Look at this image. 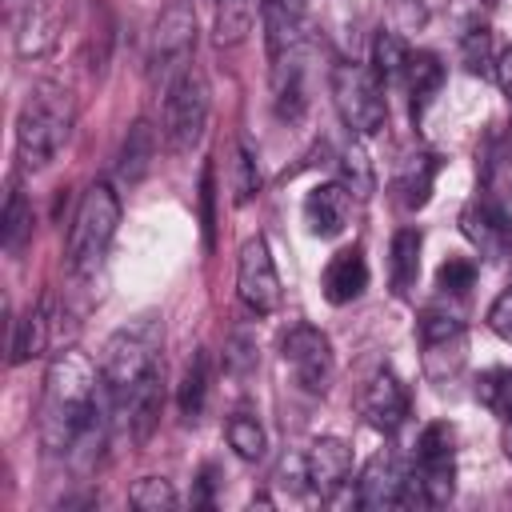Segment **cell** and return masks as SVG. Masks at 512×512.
Returning <instances> with one entry per match:
<instances>
[{
  "label": "cell",
  "instance_id": "30",
  "mask_svg": "<svg viewBox=\"0 0 512 512\" xmlns=\"http://www.w3.org/2000/svg\"><path fill=\"white\" fill-rule=\"evenodd\" d=\"M476 400H480L492 416L508 420V416H512V368H488V372H480V380H476Z\"/></svg>",
  "mask_w": 512,
  "mask_h": 512
},
{
  "label": "cell",
  "instance_id": "20",
  "mask_svg": "<svg viewBox=\"0 0 512 512\" xmlns=\"http://www.w3.org/2000/svg\"><path fill=\"white\" fill-rule=\"evenodd\" d=\"M404 84H408V100H412V120L420 124L424 108L436 100L440 84H444V64L436 52H412L408 68H404Z\"/></svg>",
  "mask_w": 512,
  "mask_h": 512
},
{
  "label": "cell",
  "instance_id": "18",
  "mask_svg": "<svg viewBox=\"0 0 512 512\" xmlns=\"http://www.w3.org/2000/svg\"><path fill=\"white\" fill-rule=\"evenodd\" d=\"M440 168H444V160H440L436 152H412V156H404V164L396 168V180H392L396 200H400L408 212L424 208L428 196H432V184H436Z\"/></svg>",
  "mask_w": 512,
  "mask_h": 512
},
{
  "label": "cell",
  "instance_id": "25",
  "mask_svg": "<svg viewBox=\"0 0 512 512\" xmlns=\"http://www.w3.org/2000/svg\"><path fill=\"white\" fill-rule=\"evenodd\" d=\"M228 188H232V204H248L260 192V164L256 152L244 136L232 140V160H228Z\"/></svg>",
  "mask_w": 512,
  "mask_h": 512
},
{
  "label": "cell",
  "instance_id": "41",
  "mask_svg": "<svg viewBox=\"0 0 512 512\" xmlns=\"http://www.w3.org/2000/svg\"><path fill=\"white\" fill-rule=\"evenodd\" d=\"M300 4H304V0H300Z\"/></svg>",
  "mask_w": 512,
  "mask_h": 512
},
{
  "label": "cell",
  "instance_id": "6",
  "mask_svg": "<svg viewBox=\"0 0 512 512\" xmlns=\"http://www.w3.org/2000/svg\"><path fill=\"white\" fill-rule=\"evenodd\" d=\"M192 52H196V12H192V4L176 0L152 24V36H148V84L164 92L176 76H184L192 68Z\"/></svg>",
  "mask_w": 512,
  "mask_h": 512
},
{
  "label": "cell",
  "instance_id": "26",
  "mask_svg": "<svg viewBox=\"0 0 512 512\" xmlns=\"http://www.w3.org/2000/svg\"><path fill=\"white\" fill-rule=\"evenodd\" d=\"M484 200L512 220V144L484 160Z\"/></svg>",
  "mask_w": 512,
  "mask_h": 512
},
{
  "label": "cell",
  "instance_id": "33",
  "mask_svg": "<svg viewBox=\"0 0 512 512\" xmlns=\"http://www.w3.org/2000/svg\"><path fill=\"white\" fill-rule=\"evenodd\" d=\"M476 260H468V256H448L440 268H436V292L440 296H448V300H456V296H464L472 284H476Z\"/></svg>",
  "mask_w": 512,
  "mask_h": 512
},
{
  "label": "cell",
  "instance_id": "3",
  "mask_svg": "<svg viewBox=\"0 0 512 512\" xmlns=\"http://www.w3.org/2000/svg\"><path fill=\"white\" fill-rule=\"evenodd\" d=\"M72 136V96L60 84H36L16 116V160L24 172L48 168Z\"/></svg>",
  "mask_w": 512,
  "mask_h": 512
},
{
  "label": "cell",
  "instance_id": "35",
  "mask_svg": "<svg viewBox=\"0 0 512 512\" xmlns=\"http://www.w3.org/2000/svg\"><path fill=\"white\" fill-rule=\"evenodd\" d=\"M224 368L232 376H248L256 368V340L248 332H232L224 344Z\"/></svg>",
  "mask_w": 512,
  "mask_h": 512
},
{
  "label": "cell",
  "instance_id": "24",
  "mask_svg": "<svg viewBox=\"0 0 512 512\" xmlns=\"http://www.w3.org/2000/svg\"><path fill=\"white\" fill-rule=\"evenodd\" d=\"M56 28H60V20H56L52 8L28 4L24 20H20V28H16V52H20V56H44V52H52Z\"/></svg>",
  "mask_w": 512,
  "mask_h": 512
},
{
  "label": "cell",
  "instance_id": "11",
  "mask_svg": "<svg viewBox=\"0 0 512 512\" xmlns=\"http://www.w3.org/2000/svg\"><path fill=\"white\" fill-rule=\"evenodd\" d=\"M408 412H412V396H408L404 380H400L392 368H376V372L364 380V388H360V416H364L376 432L392 436V432L404 428Z\"/></svg>",
  "mask_w": 512,
  "mask_h": 512
},
{
  "label": "cell",
  "instance_id": "40",
  "mask_svg": "<svg viewBox=\"0 0 512 512\" xmlns=\"http://www.w3.org/2000/svg\"><path fill=\"white\" fill-rule=\"evenodd\" d=\"M504 456L512 460V416L504 420Z\"/></svg>",
  "mask_w": 512,
  "mask_h": 512
},
{
  "label": "cell",
  "instance_id": "10",
  "mask_svg": "<svg viewBox=\"0 0 512 512\" xmlns=\"http://www.w3.org/2000/svg\"><path fill=\"white\" fill-rule=\"evenodd\" d=\"M236 292H240L244 308L256 312V316H272L280 308V276H276V260H272L264 236H252V240L240 244Z\"/></svg>",
  "mask_w": 512,
  "mask_h": 512
},
{
  "label": "cell",
  "instance_id": "4",
  "mask_svg": "<svg viewBox=\"0 0 512 512\" xmlns=\"http://www.w3.org/2000/svg\"><path fill=\"white\" fill-rule=\"evenodd\" d=\"M120 228V196L108 180H96L84 188L72 228H68V268L72 276H96V268L108 256V244L116 240Z\"/></svg>",
  "mask_w": 512,
  "mask_h": 512
},
{
  "label": "cell",
  "instance_id": "1",
  "mask_svg": "<svg viewBox=\"0 0 512 512\" xmlns=\"http://www.w3.org/2000/svg\"><path fill=\"white\" fill-rule=\"evenodd\" d=\"M164 324L160 316H136L104 340L100 380L112 408V424L136 444L152 436L164 408Z\"/></svg>",
  "mask_w": 512,
  "mask_h": 512
},
{
  "label": "cell",
  "instance_id": "34",
  "mask_svg": "<svg viewBox=\"0 0 512 512\" xmlns=\"http://www.w3.org/2000/svg\"><path fill=\"white\" fill-rule=\"evenodd\" d=\"M252 32V0H220V16H216V40L220 44H236Z\"/></svg>",
  "mask_w": 512,
  "mask_h": 512
},
{
  "label": "cell",
  "instance_id": "2",
  "mask_svg": "<svg viewBox=\"0 0 512 512\" xmlns=\"http://www.w3.org/2000/svg\"><path fill=\"white\" fill-rule=\"evenodd\" d=\"M108 424H112V408L104 396L100 364H92V356L80 348L56 352L44 372V392L36 412V432L44 452L68 460L96 428H108Z\"/></svg>",
  "mask_w": 512,
  "mask_h": 512
},
{
  "label": "cell",
  "instance_id": "12",
  "mask_svg": "<svg viewBox=\"0 0 512 512\" xmlns=\"http://www.w3.org/2000/svg\"><path fill=\"white\" fill-rule=\"evenodd\" d=\"M356 504L360 508H396V504H416L412 492V468H404L392 452H376L360 480H356Z\"/></svg>",
  "mask_w": 512,
  "mask_h": 512
},
{
  "label": "cell",
  "instance_id": "27",
  "mask_svg": "<svg viewBox=\"0 0 512 512\" xmlns=\"http://www.w3.org/2000/svg\"><path fill=\"white\" fill-rule=\"evenodd\" d=\"M408 56H412V48L400 40V32H376V40H372V72L384 80V88L392 80H404Z\"/></svg>",
  "mask_w": 512,
  "mask_h": 512
},
{
  "label": "cell",
  "instance_id": "39",
  "mask_svg": "<svg viewBox=\"0 0 512 512\" xmlns=\"http://www.w3.org/2000/svg\"><path fill=\"white\" fill-rule=\"evenodd\" d=\"M496 80H500L504 96L512 100V48H504V52L496 56Z\"/></svg>",
  "mask_w": 512,
  "mask_h": 512
},
{
  "label": "cell",
  "instance_id": "17",
  "mask_svg": "<svg viewBox=\"0 0 512 512\" xmlns=\"http://www.w3.org/2000/svg\"><path fill=\"white\" fill-rule=\"evenodd\" d=\"M52 336V296L28 304L20 312V320H12V340H8V364H28L32 356H40L48 348Z\"/></svg>",
  "mask_w": 512,
  "mask_h": 512
},
{
  "label": "cell",
  "instance_id": "7",
  "mask_svg": "<svg viewBox=\"0 0 512 512\" xmlns=\"http://www.w3.org/2000/svg\"><path fill=\"white\" fill-rule=\"evenodd\" d=\"M412 492L420 504H448L456 492V432L448 420L424 424L412 452Z\"/></svg>",
  "mask_w": 512,
  "mask_h": 512
},
{
  "label": "cell",
  "instance_id": "32",
  "mask_svg": "<svg viewBox=\"0 0 512 512\" xmlns=\"http://www.w3.org/2000/svg\"><path fill=\"white\" fill-rule=\"evenodd\" d=\"M460 52H464V68L472 76H488L496 72V60H492V32L484 24H472L464 36H460Z\"/></svg>",
  "mask_w": 512,
  "mask_h": 512
},
{
  "label": "cell",
  "instance_id": "14",
  "mask_svg": "<svg viewBox=\"0 0 512 512\" xmlns=\"http://www.w3.org/2000/svg\"><path fill=\"white\" fill-rule=\"evenodd\" d=\"M460 232L472 240V248L484 256V260H508L512 256V220L492 208L484 196H476L464 212H460Z\"/></svg>",
  "mask_w": 512,
  "mask_h": 512
},
{
  "label": "cell",
  "instance_id": "23",
  "mask_svg": "<svg viewBox=\"0 0 512 512\" xmlns=\"http://www.w3.org/2000/svg\"><path fill=\"white\" fill-rule=\"evenodd\" d=\"M208 384H212V360L204 348L192 352L184 376H180V388H176V404H180V416L184 420H196L208 404Z\"/></svg>",
  "mask_w": 512,
  "mask_h": 512
},
{
  "label": "cell",
  "instance_id": "21",
  "mask_svg": "<svg viewBox=\"0 0 512 512\" xmlns=\"http://www.w3.org/2000/svg\"><path fill=\"white\" fill-rule=\"evenodd\" d=\"M152 160H156V128H152L148 120H136V124L128 128V136H124V144H120L116 176H120L124 184H140V180L148 176Z\"/></svg>",
  "mask_w": 512,
  "mask_h": 512
},
{
  "label": "cell",
  "instance_id": "37",
  "mask_svg": "<svg viewBox=\"0 0 512 512\" xmlns=\"http://www.w3.org/2000/svg\"><path fill=\"white\" fill-rule=\"evenodd\" d=\"M484 320H488V328H492L500 340H512V284L488 304V316H484Z\"/></svg>",
  "mask_w": 512,
  "mask_h": 512
},
{
  "label": "cell",
  "instance_id": "16",
  "mask_svg": "<svg viewBox=\"0 0 512 512\" xmlns=\"http://www.w3.org/2000/svg\"><path fill=\"white\" fill-rule=\"evenodd\" d=\"M320 288H324V300L336 304V308L360 300L364 288H368V260H364V252H360L356 244H352V248H340V252L324 264Z\"/></svg>",
  "mask_w": 512,
  "mask_h": 512
},
{
  "label": "cell",
  "instance_id": "13",
  "mask_svg": "<svg viewBox=\"0 0 512 512\" xmlns=\"http://www.w3.org/2000/svg\"><path fill=\"white\" fill-rule=\"evenodd\" d=\"M300 456H304L308 492L320 496V500L336 496V492L348 484V476H352V452H348V444L336 440V436H316Z\"/></svg>",
  "mask_w": 512,
  "mask_h": 512
},
{
  "label": "cell",
  "instance_id": "5",
  "mask_svg": "<svg viewBox=\"0 0 512 512\" xmlns=\"http://www.w3.org/2000/svg\"><path fill=\"white\" fill-rule=\"evenodd\" d=\"M332 104L344 120V128L360 140L376 136L388 124V100H384V80L356 60H344L332 68Z\"/></svg>",
  "mask_w": 512,
  "mask_h": 512
},
{
  "label": "cell",
  "instance_id": "22",
  "mask_svg": "<svg viewBox=\"0 0 512 512\" xmlns=\"http://www.w3.org/2000/svg\"><path fill=\"white\" fill-rule=\"evenodd\" d=\"M32 240V204L20 188V180L8 184V196H4V212H0V244L8 256H20Z\"/></svg>",
  "mask_w": 512,
  "mask_h": 512
},
{
  "label": "cell",
  "instance_id": "8",
  "mask_svg": "<svg viewBox=\"0 0 512 512\" xmlns=\"http://www.w3.org/2000/svg\"><path fill=\"white\" fill-rule=\"evenodd\" d=\"M160 96H164V124H160L164 128V144H168V152L188 156L200 144L204 128H208V112H212L208 80L196 68H188Z\"/></svg>",
  "mask_w": 512,
  "mask_h": 512
},
{
  "label": "cell",
  "instance_id": "38",
  "mask_svg": "<svg viewBox=\"0 0 512 512\" xmlns=\"http://www.w3.org/2000/svg\"><path fill=\"white\" fill-rule=\"evenodd\" d=\"M388 8L396 16L400 32H412V28H420L428 20V0H388Z\"/></svg>",
  "mask_w": 512,
  "mask_h": 512
},
{
  "label": "cell",
  "instance_id": "19",
  "mask_svg": "<svg viewBox=\"0 0 512 512\" xmlns=\"http://www.w3.org/2000/svg\"><path fill=\"white\" fill-rule=\"evenodd\" d=\"M420 248H424L420 228H400L392 236V248H388V280H392V292L400 300L412 296V288L420 280Z\"/></svg>",
  "mask_w": 512,
  "mask_h": 512
},
{
  "label": "cell",
  "instance_id": "31",
  "mask_svg": "<svg viewBox=\"0 0 512 512\" xmlns=\"http://www.w3.org/2000/svg\"><path fill=\"white\" fill-rule=\"evenodd\" d=\"M128 504L140 508V512H172L180 504V496H176L172 480H164V476H140L128 488Z\"/></svg>",
  "mask_w": 512,
  "mask_h": 512
},
{
  "label": "cell",
  "instance_id": "15",
  "mask_svg": "<svg viewBox=\"0 0 512 512\" xmlns=\"http://www.w3.org/2000/svg\"><path fill=\"white\" fill-rule=\"evenodd\" d=\"M348 216H352V192L344 184H316L308 196H304V224L312 236L320 240H332L348 228Z\"/></svg>",
  "mask_w": 512,
  "mask_h": 512
},
{
  "label": "cell",
  "instance_id": "9",
  "mask_svg": "<svg viewBox=\"0 0 512 512\" xmlns=\"http://www.w3.org/2000/svg\"><path fill=\"white\" fill-rule=\"evenodd\" d=\"M280 356H284V364L292 368V376L304 392H312V396L328 392V384L336 376V356H332V340L320 328L292 324L280 340Z\"/></svg>",
  "mask_w": 512,
  "mask_h": 512
},
{
  "label": "cell",
  "instance_id": "29",
  "mask_svg": "<svg viewBox=\"0 0 512 512\" xmlns=\"http://www.w3.org/2000/svg\"><path fill=\"white\" fill-rule=\"evenodd\" d=\"M340 184L352 192V196H372V188H376V180H372V164H368V152H364V144H360V136H352L348 144H344V152H340Z\"/></svg>",
  "mask_w": 512,
  "mask_h": 512
},
{
  "label": "cell",
  "instance_id": "36",
  "mask_svg": "<svg viewBox=\"0 0 512 512\" xmlns=\"http://www.w3.org/2000/svg\"><path fill=\"white\" fill-rule=\"evenodd\" d=\"M212 200H216V168L204 164V172H200V224H204V248H208V252H212V244H216V236H212V228H216Z\"/></svg>",
  "mask_w": 512,
  "mask_h": 512
},
{
  "label": "cell",
  "instance_id": "28",
  "mask_svg": "<svg viewBox=\"0 0 512 512\" xmlns=\"http://www.w3.org/2000/svg\"><path fill=\"white\" fill-rule=\"evenodd\" d=\"M224 436H228V444L240 460H260L264 448H268V436H264V428L252 412H232L228 424H224Z\"/></svg>",
  "mask_w": 512,
  "mask_h": 512
}]
</instances>
